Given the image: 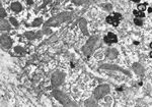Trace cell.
<instances>
[{"mask_svg":"<svg viewBox=\"0 0 152 107\" xmlns=\"http://www.w3.org/2000/svg\"><path fill=\"white\" fill-rule=\"evenodd\" d=\"M97 102L95 98H89L84 102V106H96Z\"/></svg>","mask_w":152,"mask_h":107,"instance_id":"cell-16","label":"cell"},{"mask_svg":"<svg viewBox=\"0 0 152 107\" xmlns=\"http://www.w3.org/2000/svg\"><path fill=\"white\" fill-rule=\"evenodd\" d=\"M118 54H119V52H118V50L116 48H111V49H108V50L106 51V57L110 58V59H115V58H117Z\"/></svg>","mask_w":152,"mask_h":107,"instance_id":"cell-12","label":"cell"},{"mask_svg":"<svg viewBox=\"0 0 152 107\" xmlns=\"http://www.w3.org/2000/svg\"><path fill=\"white\" fill-rule=\"evenodd\" d=\"M73 16V12L69 11H65V12H61L57 15L51 17L49 21H47L46 23V27H58L62 23H65V22H68L69 20L72 18Z\"/></svg>","mask_w":152,"mask_h":107,"instance_id":"cell-1","label":"cell"},{"mask_svg":"<svg viewBox=\"0 0 152 107\" xmlns=\"http://www.w3.org/2000/svg\"><path fill=\"white\" fill-rule=\"evenodd\" d=\"M134 24H136V26L141 27L143 24V21H142V18H140V17H135L134 18Z\"/></svg>","mask_w":152,"mask_h":107,"instance_id":"cell-20","label":"cell"},{"mask_svg":"<svg viewBox=\"0 0 152 107\" xmlns=\"http://www.w3.org/2000/svg\"><path fill=\"white\" fill-rule=\"evenodd\" d=\"M0 29L1 31H9L11 29L10 24H9V22L4 20V18H1V26H0Z\"/></svg>","mask_w":152,"mask_h":107,"instance_id":"cell-14","label":"cell"},{"mask_svg":"<svg viewBox=\"0 0 152 107\" xmlns=\"http://www.w3.org/2000/svg\"><path fill=\"white\" fill-rule=\"evenodd\" d=\"M44 33H45V34H51L52 31L49 29V27H45V29H44Z\"/></svg>","mask_w":152,"mask_h":107,"instance_id":"cell-26","label":"cell"},{"mask_svg":"<svg viewBox=\"0 0 152 107\" xmlns=\"http://www.w3.org/2000/svg\"><path fill=\"white\" fill-rule=\"evenodd\" d=\"M103 6H104L105 10H106V11H111V10H112V8H113L112 4H110V3H107V4H105V5H103Z\"/></svg>","mask_w":152,"mask_h":107,"instance_id":"cell-22","label":"cell"},{"mask_svg":"<svg viewBox=\"0 0 152 107\" xmlns=\"http://www.w3.org/2000/svg\"><path fill=\"white\" fill-rule=\"evenodd\" d=\"M149 56H150V57H152V51L150 52V53H149Z\"/></svg>","mask_w":152,"mask_h":107,"instance_id":"cell-29","label":"cell"},{"mask_svg":"<svg viewBox=\"0 0 152 107\" xmlns=\"http://www.w3.org/2000/svg\"><path fill=\"white\" fill-rule=\"evenodd\" d=\"M1 46L5 49H9L12 46V40L11 38L6 34H2L1 35Z\"/></svg>","mask_w":152,"mask_h":107,"instance_id":"cell-8","label":"cell"},{"mask_svg":"<svg viewBox=\"0 0 152 107\" xmlns=\"http://www.w3.org/2000/svg\"><path fill=\"white\" fill-rule=\"evenodd\" d=\"M79 28H80V30L82 31L83 35L87 36L89 34V33H88V30H87V22H86L85 18H81V20L79 21Z\"/></svg>","mask_w":152,"mask_h":107,"instance_id":"cell-10","label":"cell"},{"mask_svg":"<svg viewBox=\"0 0 152 107\" xmlns=\"http://www.w3.org/2000/svg\"><path fill=\"white\" fill-rule=\"evenodd\" d=\"M146 7H147V4L146 3H138V6H137L138 10H140V11H145L146 10Z\"/></svg>","mask_w":152,"mask_h":107,"instance_id":"cell-18","label":"cell"},{"mask_svg":"<svg viewBox=\"0 0 152 107\" xmlns=\"http://www.w3.org/2000/svg\"><path fill=\"white\" fill-rule=\"evenodd\" d=\"M9 22H10L14 27H18V22H17L14 17H10V18H9Z\"/></svg>","mask_w":152,"mask_h":107,"instance_id":"cell-23","label":"cell"},{"mask_svg":"<svg viewBox=\"0 0 152 107\" xmlns=\"http://www.w3.org/2000/svg\"><path fill=\"white\" fill-rule=\"evenodd\" d=\"M131 1H133V2H135V3H139V2H140V0H131Z\"/></svg>","mask_w":152,"mask_h":107,"instance_id":"cell-28","label":"cell"},{"mask_svg":"<svg viewBox=\"0 0 152 107\" xmlns=\"http://www.w3.org/2000/svg\"><path fill=\"white\" fill-rule=\"evenodd\" d=\"M97 41H98V37H96V36L90 37L89 40L86 42V44L82 47V52L86 57H89L93 53Z\"/></svg>","mask_w":152,"mask_h":107,"instance_id":"cell-2","label":"cell"},{"mask_svg":"<svg viewBox=\"0 0 152 107\" xmlns=\"http://www.w3.org/2000/svg\"><path fill=\"white\" fill-rule=\"evenodd\" d=\"M132 68H133V71H135L137 74H139V75L144 74V67L141 65L140 63H138V62H135V63H133V65H132Z\"/></svg>","mask_w":152,"mask_h":107,"instance_id":"cell-11","label":"cell"},{"mask_svg":"<svg viewBox=\"0 0 152 107\" xmlns=\"http://www.w3.org/2000/svg\"><path fill=\"white\" fill-rule=\"evenodd\" d=\"M14 52H16V53H23L24 52V48L17 46V47L14 48Z\"/></svg>","mask_w":152,"mask_h":107,"instance_id":"cell-24","label":"cell"},{"mask_svg":"<svg viewBox=\"0 0 152 107\" xmlns=\"http://www.w3.org/2000/svg\"><path fill=\"white\" fill-rule=\"evenodd\" d=\"M72 2L75 4V5H81L87 2V0H72Z\"/></svg>","mask_w":152,"mask_h":107,"instance_id":"cell-21","label":"cell"},{"mask_svg":"<svg viewBox=\"0 0 152 107\" xmlns=\"http://www.w3.org/2000/svg\"><path fill=\"white\" fill-rule=\"evenodd\" d=\"M53 96L58 100L59 102L61 103V104H63V105H65V106H69V105H75L72 101H71L70 99L67 97V96L65 95L63 92H61L60 90H54L53 91Z\"/></svg>","mask_w":152,"mask_h":107,"instance_id":"cell-3","label":"cell"},{"mask_svg":"<svg viewBox=\"0 0 152 107\" xmlns=\"http://www.w3.org/2000/svg\"><path fill=\"white\" fill-rule=\"evenodd\" d=\"M133 13H134V15L135 16H137V17H140V18H143L144 16H145V13H144V11H140V10H134L133 11Z\"/></svg>","mask_w":152,"mask_h":107,"instance_id":"cell-17","label":"cell"},{"mask_svg":"<svg viewBox=\"0 0 152 107\" xmlns=\"http://www.w3.org/2000/svg\"><path fill=\"white\" fill-rule=\"evenodd\" d=\"M10 8L14 12H20L21 9H23V6L18 2H13V3H11V5H10Z\"/></svg>","mask_w":152,"mask_h":107,"instance_id":"cell-15","label":"cell"},{"mask_svg":"<svg viewBox=\"0 0 152 107\" xmlns=\"http://www.w3.org/2000/svg\"><path fill=\"white\" fill-rule=\"evenodd\" d=\"M150 47L152 48V43H150Z\"/></svg>","mask_w":152,"mask_h":107,"instance_id":"cell-30","label":"cell"},{"mask_svg":"<svg viewBox=\"0 0 152 107\" xmlns=\"http://www.w3.org/2000/svg\"><path fill=\"white\" fill-rule=\"evenodd\" d=\"M42 23H43V20H42L41 17H40V18L38 17V18H35V21L32 23V26H33V27H38V26L42 24Z\"/></svg>","mask_w":152,"mask_h":107,"instance_id":"cell-19","label":"cell"},{"mask_svg":"<svg viewBox=\"0 0 152 107\" xmlns=\"http://www.w3.org/2000/svg\"><path fill=\"white\" fill-rule=\"evenodd\" d=\"M41 35H42V32H26V33H24V36L30 40H34L35 38H39V37H41Z\"/></svg>","mask_w":152,"mask_h":107,"instance_id":"cell-13","label":"cell"},{"mask_svg":"<svg viewBox=\"0 0 152 107\" xmlns=\"http://www.w3.org/2000/svg\"><path fill=\"white\" fill-rule=\"evenodd\" d=\"M121 18H122V15H121L120 13H118V12H115V13H112V14H110L108 16H106L105 22H106L107 24H113L114 27H117V26H119V24H120Z\"/></svg>","mask_w":152,"mask_h":107,"instance_id":"cell-6","label":"cell"},{"mask_svg":"<svg viewBox=\"0 0 152 107\" xmlns=\"http://www.w3.org/2000/svg\"><path fill=\"white\" fill-rule=\"evenodd\" d=\"M27 4H33V0H27Z\"/></svg>","mask_w":152,"mask_h":107,"instance_id":"cell-27","label":"cell"},{"mask_svg":"<svg viewBox=\"0 0 152 107\" xmlns=\"http://www.w3.org/2000/svg\"><path fill=\"white\" fill-rule=\"evenodd\" d=\"M110 86L108 85H100L98 86L93 92V96L96 100L102 99L103 97H105V95H107L110 93Z\"/></svg>","mask_w":152,"mask_h":107,"instance_id":"cell-4","label":"cell"},{"mask_svg":"<svg viewBox=\"0 0 152 107\" xmlns=\"http://www.w3.org/2000/svg\"><path fill=\"white\" fill-rule=\"evenodd\" d=\"M64 79H65V73H64V72L55 71V72L52 74L51 82H52V85H53L54 87H59L61 84L64 82Z\"/></svg>","mask_w":152,"mask_h":107,"instance_id":"cell-5","label":"cell"},{"mask_svg":"<svg viewBox=\"0 0 152 107\" xmlns=\"http://www.w3.org/2000/svg\"><path fill=\"white\" fill-rule=\"evenodd\" d=\"M0 14H1V18H4V16H6V12H5V9L1 6L0 8Z\"/></svg>","mask_w":152,"mask_h":107,"instance_id":"cell-25","label":"cell"},{"mask_svg":"<svg viewBox=\"0 0 152 107\" xmlns=\"http://www.w3.org/2000/svg\"><path fill=\"white\" fill-rule=\"evenodd\" d=\"M104 41H105L106 44H113V43H117L118 42V37L114 33H107L106 36H105L104 38Z\"/></svg>","mask_w":152,"mask_h":107,"instance_id":"cell-9","label":"cell"},{"mask_svg":"<svg viewBox=\"0 0 152 107\" xmlns=\"http://www.w3.org/2000/svg\"><path fill=\"white\" fill-rule=\"evenodd\" d=\"M99 68H102V70H110V71H121V72H123L124 74L131 77V74H130V72H129L128 71H126V70H124V68L120 67L119 65H115V64H103V65H100V67H99Z\"/></svg>","mask_w":152,"mask_h":107,"instance_id":"cell-7","label":"cell"}]
</instances>
